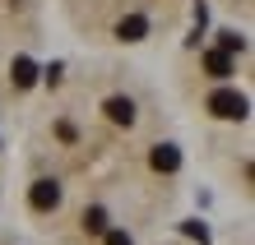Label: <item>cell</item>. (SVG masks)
Masks as SVG:
<instances>
[{
  "mask_svg": "<svg viewBox=\"0 0 255 245\" xmlns=\"http://www.w3.org/2000/svg\"><path fill=\"white\" fill-rule=\"evenodd\" d=\"M209 111H214L218 120H242L246 116V97L232 93V88H218V93L209 97Z\"/></svg>",
  "mask_w": 255,
  "mask_h": 245,
  "instance_id": "6da1fadb",
  "label": "cell"
},
{
  "mask_svg": "<svg viewBox=\"0 0 255 245\" xmlns=\"http://www.w3.org/2000/svg\"><path fill=\"white\" fill-rule=\"evenodd\" d=\"M28 204H33L37 213H56L61 208V185H56V180H33V190H28Z\"/></svg>",
  "mask_w": 255,
  "mask_h": 245,
  "instance_id": "7a4b0ae2",
  "label": "cell"
},
{
  "mask_svg": "<svg viewBox=\"0 0 255 245\" xmlns=\"http://www.w3.org/2000/svg\"><path fill=\"white\" fill-rule=\"evenodd\" d=\"M102 111H107L112 125H134V102H130V97H107Z\"/></svg>",
  "mask_w": 255,
  "mask_h": 245,
  "instance_id": "3957f363",
  "label": "cell"
},
{
  "mask_svg": "<svg viewBox=\"0 0 255 245\" xmlns=\"http://www.w3.org/2000/svg\"><path fill=\"white\" fill-rule=\"evenodd\" d=\"M144 33H148V19H144V14H126V19L116 23V37H121V42H139Z\"/></svg>",
  "mask_w": 255,
  "mask_h": 245,
  "instance_id": "277c9868",
  "label": "cell"
},
{
  "mask_svg": "<svg viewBox=\"0 0 255 245\" xmlns=\"http://www.w3.org/2000/svg\"><path fill=\"white\" fill-rule=\"evenodd\" d=\"M148 162H153V171H176V166H181V153H176L172 144H158Z\"/></svg>",
  "mask_w": 255,
  "mask_h": 245,
  "instance_id": "5b68a950",
  "label": "cell"
},
{
  "mask_svg": "<svg viewBox=\"0 0 255 245\" xmlns=\"http://www.w3.org/2000/svg\"><path fill=\"white\" fill-rule=\"evenodd\" d=\"M9 74H14V88H33V79H37V65H33L28 56H19V60L9 65Z\"/></svg>",
  "mask_w": 255,
  "mask_h": 245,
  "instance_id": "8992f818",
  "label": "cell"
},
{
  "mask_svg": "<svg viewBox=\"0 0 255 245\" xmlns=\"http://www.w3.org/2000/svg\"><path fill=\"white\" fill-rule=\"evenodd\" d=\"M204 70L214 74V79H228V74H232V56L228 51H209L204 56Z\"/></svg>",
  "mask_w": 255,
  "mask_h": 245,
  "instance_id": "52a82bcc",
  "label": "cell"
},
{
  "mask_svg": "<svg viewBox=\"0 0 255 245\" xmlns=\"http://www.w3.org/2000/svg\"><path fill=\"white\" fill-rule=\"evenodd\" d=\"M84 232L102 236V232H107V213H102V208H88V213H84Z\"/></svg>",
  "mask_w": 255,
  "mask_h": 245,
  "instance_id": "ba28073f",
  "label": "cell"
},
{
  "mask_svg": "<svg viewBox=\"0 0 255 245\" xmlns=\"http://www.w3.org/2000/svg\"><path fill=\"white\" fill-rule=\"evenodd\" d=\"M218 51H228V56H232V51H246V42L237 37V33H223V37H218Z\"/></svg>",
  "mask_w": 255,
  "mask_h": 245,
  "instance_id": "9c48e42d",
  "label": "cell"
},
{
  "mask_svg": "<svg viewBox=\"0 0 255 245\" xmlns=\"http://www.w3.org/2000/svg\"><path fill=\"white\" fill-rule=\"evenodd\" d=\"M107 245H130V236L126 232H107Z\"/></svg>",
  "mask_w": 255,
  "mask_h": 245,
  "instance_id": "30bf717a",
  "label": "cell"
}]
</instances>
